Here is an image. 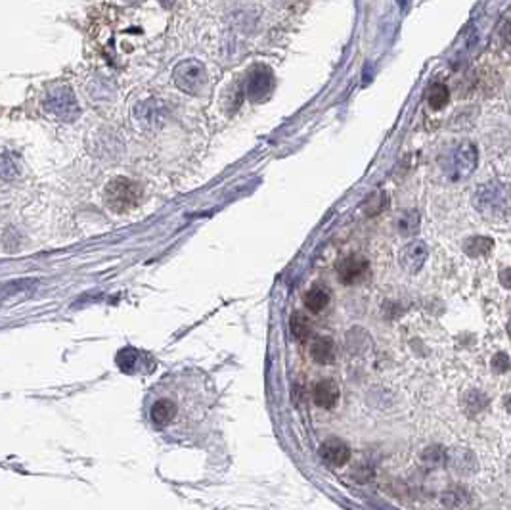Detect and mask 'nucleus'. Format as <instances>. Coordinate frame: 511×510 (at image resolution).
Here are the masks:
<instances>
[{
	"mask_svg": "<svg viewBox=\"0 0 511 510\" xmlns=\"http://www.w3.org/2000/svg\"><path fill=\"white\" fill-rule=\"evenodd\" d=\"M490 367H492V370H494L496 374H505V372H510V370H511V359L508 357V353H504V351L496 353V355L492 357V363H490Z\"/></svg>",
	"mask_w": 511,
	"mask_h": 510,
	"instance_id": "21",
	"label": "nucleus"
},
{
	"mask_svg": "<svg viewBox=\"0 0 511 510\" xmlns=\"http://www.w3.org/2000/svg\"><path fill=\"white\" fill-rule=\"evenodd\" d=\"M450 100V90L443 83L431 85L429 92H427V102L433 110H443Z\"/></svg>",
	"mask_w": 511,
	"mask_h": 510,
	"instance_id": "15",
	"label": "nucleus"
},
{
	"mask_svg": "<svg viewBox=\"0 0 511 510\" xmlns=\"http://www.w3.org/2000/svg\"><path fill=\"white\" fill-rule=\"evenodd\" d=\"M172 81L186 94H200L207 85V71L198 60L180 61L172 71Z\"/></svg>",
	"mask_w": 511,
	"mask_h": 510,
	"instance_id": "3",
	"label": "nucleus"
},
{
	"mask_svg": "<svg viewBox=\"0 0 511 510\" xmlns=\"http://www.w3.org/2000/svg\"><path fill=\"white\" fill-rule=\"evenodd\" d=\"M469 457V451H458L456 453V457H454V468L458 470L459 474H471V470L467 468V460L466 458Z\"/></svg>",
	"mask_w": 511,
	"mask_h": 510,
	"instance_id": "23",
	"label": "nucleus"
},
{
	"mask_svg": "<svg viewBox=\"0 0 511 510\" xmlns=\"http://www.w3.org/2000/svg\"><path fill=\"white\" fill-rule=\"evenodd\" d=\"M464 403H466V409L469 411L471 414H477V413H481V411H484V407L489 405V398L484 395V393H481V391H469L466 395V399H464Z\"/></svg>",
	"mask_w": 511,
	"mask_h": 510,
	"instance_id": "19",
	"label": "nucleus"
},
{
	"mask_svg": "<svg viewBox=\"0 0 511 510\" xmlns=\"http://www.w3.org/2000/svg\"><path fill=\"white\" fill-rule=\"evenodd\" d=\"M312 359L316 360L318 365H327L334 360V344L332 340L327 338H316L312 342L311 347Z\"/></svg>",
	"mask_w": 511,
	"mask_h": 510,
	"instance_id": "14",
	"label": "nucleus"
},
{
	"mask_svg": "<svg viewBox=\"0 0 511 510\" xmlns=\"http://www.w3.org/2000/svg\"><path fill=\"white\" fill-rule=\"evenodd\" d=\"M387 205H389V196L387 192L383 190H379L376 194H371L366 202H364V211H366V215H378L381 211L385 210Z\"/></svg>",
	"mask_w": 511,
	"mask_h": 510,
	"instance_id": "18",
	"label": "nucleus"
},
{
	"mask_svg": "<svg viewBox=\"0 0 511 510\" xmlns=\"http://www.w3.org/2000/svg\"><path fill=\"white\" fill-rule=\"evenodd\" d=\"M159 2H161L165 8H170L172 4H175V0H159Z\"/></svg>",
	"mask_w": 511,
	"mask_h": 510,
	"instance_id": "27",
	"label": "nucleus"
},
{
	"mask_svg": "<svg viewBox=\"0 0 511 510\" xmlns=\"http://www.w3.org/2000/svg\"><path fill=\"white\" fill-rule=\"evenodd\" d=\"M494 248V240L489 236H471L467 238L464 244V252L469 257H482V255H489Z\"/></svg>",
	"mask_w": 511,
	"mask_h": 510,
	"instance_id": "13",
	"label": "nucleus"
},
{
	"mask_svg": "<svg viewBox=\"0 0 511 510\" xmlns=\"http://www.w3.org/2000/svg\"><path fill=\"white\" fill-rule=\"evenodd\" d=\"M289 326H291V332H293V336H295L299 342H306L309 336H311V323H309V319L304 315H301V313H295V315L291 316Z\"/></svg>",
	"mask_w": 511,
	"mask_h": 510,
	"instance_id": "17",
	"label": "nucleus"
},
{
	"mask_svg": "<svg viewBox=\"0 0 511 510\" xmlns=\"http://www.w3.org/2000/svg\"><path fill=\"white\" fill-rule=\"evenodd\" d=\"M473 207L492 223L505 221L511 215V187L502 180H490L475 190Z\"/></svg>",
	"mask_w": 511,
	"mask_h": 510,
	"instance_id": "1",
	"label": "nucleus"
},
{
	"mask_svg": "<svg viewBox=\"0 0 511 510\" xmlns=\"http://www.w3.org/2000/svg\"><path fill=\"white\" fill-rule=\"evenodd\" d=\"M417 231H420V213L415 210L406 211V213L399 219V233L402 234V236L410 238V236H415Z\"/></svg>",
	"mask_w": 511,
	"mask_h": 510,
	"instance_id": "16",
	"label": "nucleus"
},
{
	"mask_svg": "<svg viewBox=\"0 0 511 510\" xmlns=\"http://www.w3.org/2000/svg\"><path fill=\"white\" fill-rule=\"evenodd\" d=\"M500 282H502L505 288H511V269L500 270Z\"/></svg>",
	"mask_w": 511,
	"mask_h": 510,
	"instance_id": "25",
	"label": "nucleus"
},
{
	"mask_svg": "<svg viewBox=\"0 0 511 510\" xmlns=\"http://www.w3.org/2000/svg\"><path fill=\"white\" fill-rule=\"evenodd\" d=\"M303 301L304 307L309 309L311 313H320V311H324L327 303H329V293H327L324 288L314 286V288H311L309 292L304 293Z\"/></svg>",
	"mask_w": 511,
	"mask_h": 510,
	"instance_id": "12",
	"label": "nucleus"
},
{
	"mask_svg": "<svg viewBox=\"0 0 511 510\" xmlns=\"http://www.w3.org/2000/svg\"><path fill=\"white\" fill-rule=\"evenodd\" d=\"M274 89V75L268 68H257L253 69L251 75L247 79L245 85V92L253 102H260L265 98L270 96V92Z\"/></svg>",
	"mask_w": 511,
	"mask_h": 510,
	"instance_id": "6",
	"label": "nucleus"
},
{
	"mask_svg": "<svg viewBox=\"0 0 511 510\" xmlns=\"http://www.w3.org/2000/svg\"><path fill=\"white\" fill-rule=\"evenodd\" d=\"M320 457L329 466H345L350 460V447L339 437H329L322 443Z\"/></svg>",
	"mask_w": 511,
	"mask_h": 510,
	"instance_id": "8",
	"label": "nucleus"
},
{
	"mask_svg": "<svg viewBox=\"0 0 511 510\" xmlns=\"http://www.w3.org/2000/svg\"><path fill=\"white\" fill-rule=\"evenodd\" d=\"M149 416H151V422L156 426H167L170 421H175L177 416V405L169 401V399H159L156 405L151 407L149 411Z\"/></svg>",
	"mask_w": 511,
	"mask_h": 510,
	"instance_id": "11",
	"label": "nucleus"
},
{
	"mask_svg": "<svg viewBox=\"0 0 511 510\" xmlns=\"http://www.w3.org/2000/svg\"><path fill=\"white\" fill-rule=\"evenodd\" d=\"M368 270V261L364 259L362 255H348L337 267V277L343 284H355L358 282L362 275Z\"/></svg>",
	"mask_w": 511,
	"mask_h": 510,
	"instance_id": "9",
	"label": "nucleus"
},
{
	"mask_svg": "<svg viewBox=\"0 0 511 510\" xmlns=\"http://www.w3.org/2000/svg\"><path fill=\"white\" fill-rule=\"evenodd\" d=\"M479 163V152L473 143H461L452 154V179L459 180L469 177L477 169Z\"/></svg>",
	"mask_w": 511,
	"mask_h": 510,
	"instance_id": "5",
	"label": "nucleus"
},
{
	"mask_svg": "<svg viewBox=\"0 0 511 510\" xmlns=\"http://www.w3.org/2000/svg\"><path fill=\"white\" fill-rule=\"evenodd\" d=\"M502 38L505 41V45L511 46V20H508V22L502 25Z\"/></svg>",
	"mask_w": 511,
	"mask_h": 510,
	"instance_id": "24",
	"label": "nucleus"
},
{
	"mask_svg": "<svg viewBox=\"0 0 511 510\" xmlns=\"http://www.w3.org/2000/svg\"><path fill=\"white\" fill-rule=\"evenodd\" d=\"M443 503L446 507H461V504L467 503L466 499V491L464 489H452V491H446L443 495Z\"/></svg>",
	"mask_w": 511,
	"mask_h": 510,
	"instance_id": "22",
	"label": "nucleus"
},
{
	"mask_svg": "<svg viewBox=\"0 0 511 510\" xmlns=\"http://www.w3.org/2000/svg\"><path fill=\"white\" fill-rule=\"evenodd\" d=\"M504 405H505V411L511 414V395H508V398L504 399Z\"/></svg>",
	"mask_w": 511,
	"mask_h": 510,
	"instance_id": "26",
	"label": "nucleus"
},
{
	"mask_svg": "<svg viewBox=\"0 0 511 510\" xmlns=\"http://www.w3.org/2000/svg\"><path fill=\"white\" fill-rule=\"evenodd\" d=\"M45 105L48 112H52L56 117L64 121H73L79 115L77 98H75L73 90L67 89V87H56V89L50 90Z\"/></svg>",
	"mask_w": 511,
	"mask_h": 510,
	"instance_id": "4",
	"label": "nucleus"
},
{
	"mask_svg": "<svg viewBox=\"0 0 511 510\" xmlns=\"http://www.w3.org/2000/svg\"><path fill=\"white\" fill-rule=\"evenodd\" d=\"M339 401V386L334 380H322L314 388V403L322 409H334Z\"/></svg>",
	"mask_w": 511,
	"mask_h": 510,
	"instance_id": "10",
	"label": "nucleus"
},
{
	"mask_svg": "<svg viewBox=\"0 0 511 510\" xmlns=\"http://www.w3.org/2000/svg\"><path fill=\"white\" fill-rule=\"evenodd\" d=\"M140 194V187L134 180L126 179V177H117L105 187L104 200L112 211L125 213V211L133 210L134 205L138 203Z\"/></svg>",
	"mask_w": 511,
	"mask_h": 510,
	"instance_id": "2",
	"label": "nucleus"
},
{
	"mask_svg": "<svg viewBox=\"0 0 511 510\" xmlns=\"http://www.w3.org/2000/svg\"><path fill=\"white\" fill-rule=\"evenodd\" d=\"M427 255H429V249L425 246V242L422 240H414L406 244L404 248L400 249L399 255V263L402 269L410 272V275H415L420 272L422 267L427 261Z\"/></svg>",
	"mask_w": 511,
	"mask_h": 510,
	"instance_id": "7",
	"label": "nucleus"
},
{
	"mask_svg": "<svg viewBox=\"0 0 511 510\" xmlns=\"http://www.w3.org/2000/svg\"><path fill=\"white\" fill-rule=\"evenodd\" d=\"M446 458H448L446 451L443 447H438V445L437 447H429L423 453V460L431 466H443L446 462Z\"/></svg>",
	"mask_w": 511,
	"mask_h": 510,
	"instance_id": "20",
	"label": "nucleus"
}]
</instances>
